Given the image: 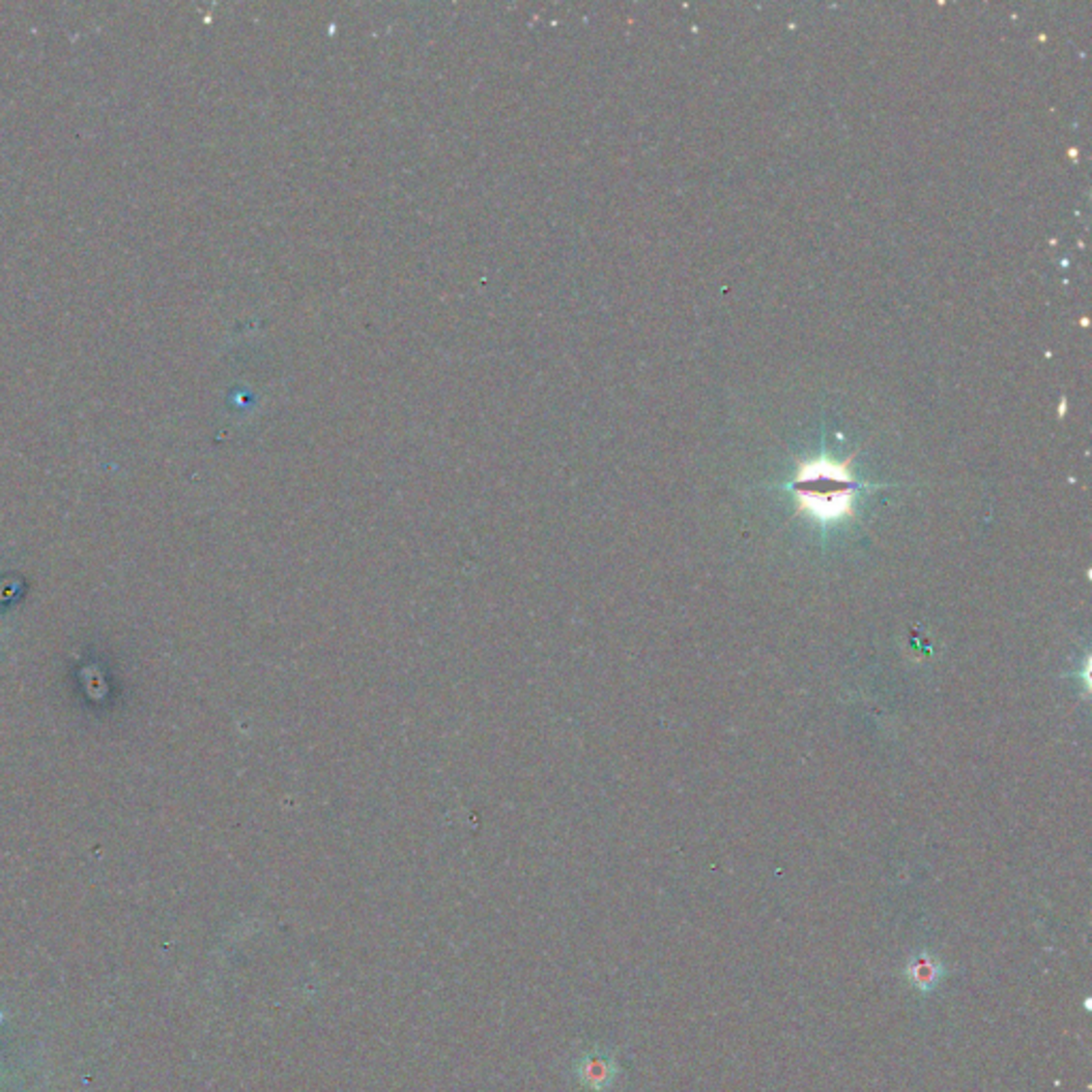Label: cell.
Wrapping results in <instances>:
<instances>
[{
	"label": "cell",
	"mask_w": 1092,
	"mask_h": 1092,
	"mask_svg": "<svg viewBox=\"0 0 1092 1092\" xmlns=\"http://www.w3.org/2000/svg\"><path fill=\"white\" fill-rule=\"evenodd\" d=\"M800 510L821 523H832L851 514L853 482L849 474L832 463H811L796 482Z\"/></svg>",
	"instance_id": "cell-1"
},
{
	"label": "cell",
	"mask_w": 1092,
	"mask_h": 1092,
	"mask_svg": "<svg viewBox=\"0 0 1092 1092\" xmlns=\"http://www.w3.org/2000/svg\"><path fill=\"white\" fill-rule=\"evenodd\" d=\"M905 977H906V982H909L915 988V991L933 992L945 977V966H943L939 958L933 956L931 952H922L918 956H913L911 961L906 963Z\"/></svg>",
	"instance_id": "cell-2"
}]
</instances>
